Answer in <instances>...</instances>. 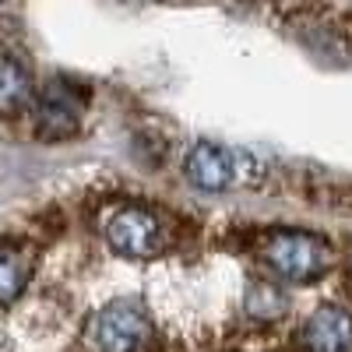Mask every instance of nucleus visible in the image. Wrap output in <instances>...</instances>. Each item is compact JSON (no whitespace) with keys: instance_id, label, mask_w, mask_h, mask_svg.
<instances>
[{"instance_id":"9","label":"nucleus","mask_w":352,"mask_h":352,"mask_svg":"<svg viewBox=\"0 0 352 352\" xmlns=\"http://www.w3.org/2000/svg\"><path fill=\"white\" fill-rule=\"evenodd\" d=\"M247 310L254 317H278L285 310V300H282V292L272 289V285H254L250 296H247Z\"/></svg>"},{"instance_id":"2","label":"nucleus","mask_w":352,"mask_h":352,"mask_svg":"<svg viewBox=\"0 0 352 352\" xmlns=\"http://www.w3.org/2000/svg\"><path fill=\"white\" fill-rule=\"evenodd\" d=\"M187 176L201 190H226V187L257 180L261 162L250 152H236V148H222V144L201 141V144H194V152L187 159Z\"/></svg>"},{"instance_id":"6","label":"nucleus","mask_w":352,"mask_h":352,"mask_svg":"<svg viewBox=\"0 0 352 352\" xmlns=\"http://www.w3.org/2000/svg\"><path fill=\"white\" fill-rule=\"evenodd\" d=\"M310 352H352V317L338 307H317L303 328Z\"/></svg>"},{"instance_id":"4","label":"nucleus","mask_w":352,"mask_h":352,"mask_svg":"<svg viewBox=\"0 0 352 352\" xmlns=\"http://www.w3.org/2000/svg\"><path fill=\"white\" fill-rule=\"evenodd\" d=\"M81 120V92L67 81H50L36 99V131L50 141H60L78 131Z\"/></svg>"},{"instance_id":"1","label":"nucleus","mask_w":352,"mask_h":352,"mask_svg":"<svg viewBox=\"0 0 352 352\" xmlns=\"http://www.w3.org/2000/svg\"><path fill=\"white\" fill-rule=\"evenodd\" d=\"M264 257L289 282H310L317 275H324L335 261L331 243L303 229H275L268 243H264Z\"/></svg>"},{"instance_id":"5","label":"nucleus","mask_w":352,"mask_h":352,"mask_svg":"<svg viewBox=\"0 0 352 352\" xmlns=\"http://www.w3.org/2000/svg\"><path fill=\"white\" fill-rule=\"evenodd\" d=\"M106 236L113 250H120L127 257H148L162 243V222L144 208H124L109 219Z\"/></svg>"},{"instance_id":"10","label":"nucleus","mask_w":352,"mask_h":352,"mask_svg":"<svg viewBox=\"0 0 352 352\" xmlns=\"http://www.w3.org/2000/svg\"><path fill=\"white\" fill-rule=\"evenodd\" d=\"M0 4H8V0H0Z\"/></svg>"},{"instance_id":"8","label":"nucleus","mask_w":352,"mask_h":352,"mask_svg":"<svg viewBox=\"0 0 352 352\" xmlns=\"http://www.w3.org/2000/svg\"><path fill=\"white\" fill-rule=\"evenodd\" d=\"M28 254L14 243H0V303H14L28 282Z\"/></svg>"},{"instance_id":"7","label":"nucleus","mask_w":352,"mask_h":352,"mask_svg":"<svg viewBox=\"0 0 352 352\" xmlns=\"http://www.w3.org/2000/svg\"><path fill=\"white\" fill-rule=\"evenodd\" d=\"M28 96H32V78L14 60V56L0 53V116L21 113Z\"/></svg>"},{"instance_id":"3","label":"nucleus","mask_w":352,"mask_h":352,"mask_svg":"<svg viewBox=\"0 0 352 352\" xmlns=\"http://www.w3.org/2000/svg\"><path fill=\"white\" fill-rule=\"evenodd\" d=\"M152 335V320L131 303H113L92 320V342L102 352H138Z\"/></svg>"}]
</instances>
